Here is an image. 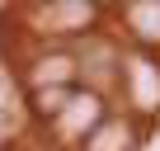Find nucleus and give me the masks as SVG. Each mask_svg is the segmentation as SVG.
<instances>
[{"label": "nucleus", "instance_id": "1", "mask_svg": "<svg viewBox=\"0 0 160 151\" xmlns=\"http://www.w3.org/2000/svg\"><path fill=\"white\" fill-rule=\"evenodd\" d=\"M122 85H127V99L137 109H160V66L151 57H127L122 61Z\"/></svg>", "mask_w": 160, "mask_h": 151}, {"label": "nucleus", "instance_id": "2", "mask_svg": "<svg viewBox=\"0 0 160 151\" xmlns=\"http://www.w3.org/2000/svg\"><path fill=\"white\" fill-rule=\"evenodd\" d=\"M99 113H104V104L94 95H71L66 109L57 113V132L61 137H90V128L99 123Z\"/></svg>", "mask_w": 160, "mask_h": 151}, {"label": "nucleus", "instance_id": "3", "mask_svg": "<svg viewBox=\"0 0 160 151\" xmlns=\"http://www.w3.org/2000/svg\"><path fill=\"white\" fill-rule=\"evenodd\" d=\"M71 76H75V61H71L66 52H52V57H38V61H33L28 85H33V90H57L61 81H71Z\"/></svg>", "mask_w": 160, "mask_h": 151}, {"label": "nucleus", "instance_id": "4", "mask_svg": "<svg viewBox=\"0 0 160 151\" xmlns=\"http://www.w3.org/2000/svg\"><path fill=\"white\" fill-rule=\"evenodd\" d=\"M85 151H132V128H127L122 118H108V123H99V128L90 132Z\"/></svg>", "mask_w": 160, "mask_h": 151}, {"label": "nucleus", "instance_id": "5", "mask_svg": "<svg viewBox=\"0 0 160 151\" xmlns=\"http://www.w3.org/2000/svg\"><path fill=\"white\" fill-rule=\"evenodd\" d=\"M94 10L90 5H52L42 10V24H52V33H80V29H90Z\"/></svg>", "mask_w": 160, "mask_h": 151}, {"label": "nucleus", "instance_id": "6", "mask_svg": "<svg viewBox=\"0 0 160 151\" xmlns=\"http://www.w3.org/2000/svg\"><path fill=\"white\" fill-rule=\"evenodd\" d=\"M122 19L132 24V33L141 43H160V5H151V0H137V5L122 10Z\"/></svg>", "mask_w": 160, "mask_h": 151}, {"label": "nucleus", "instance_id": "7", "mask_svg": "<svg viewBox=\"0 0 160 151\" xmlns=\"http://www.w3.org/2000/svg\"><path fill=\"white\" fill-rule=\"evenodd\" d=\"M33 99H38V113H47V118H52V113H61V109H66L71 90H66V85H57V90H38Z\"/></svg>", "mask_w": 160, "mask_h": 151}]
</instances>
